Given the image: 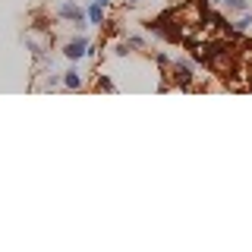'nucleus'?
Returning a JSON list of instances; mask_svg holds the SVG:
<instances>
[{"mask_svg": "<svg viewBox=\"0 0 252 252\" xmlns=\"http://www.w3.org/2000/svg\"><path fill=\"white\" fill-rule=\"evenodd\" d=\"M167 76H170V82L177 85V89H183V92L195 89V66H192V60H183V57L170 60Z\"/></svg>", "mask_w": 252, "mask_h": 252, "instance_id": "1", "label": "nucleus"}, {"mask_svg": "<svg viewBox=\"0 0 252 252\" xmlns=\"http://www.w3.org/2000/svg\"><path fill=\"white\" fill-rule=\"evenodd\" d=\"M57 19H63V22H73V26L82 32L85 26H89V19H85V10L79 3H73V0H63V3L57 6Z\"/></svg>", "mask_w": 252, "mask_h": 252, "instance_id": "2", "label": "nucleus"}, {"mask_svg": "<svg viewBox=\"0 0 252 252\" xmlns=\"http://www.w3.org/2000/svg\"><path fill=\"white\" fill-rule=\"evenodd\" d=\"M89 38H85V35H76V38H69V41L66 44H63V57H66V60H82V57H89Z\"/></svg>", "mask_w": 252, "mask_h": 252, "instance_id": "3", "label": "nucleus"}, {"mask_svg": "<svg viewBox=\"0 0 252 252\" xmlns=\"http://www.w3.org/2000/svg\"><path fill=\"white\" fill-rule=\"evenodd\" d=\"M85 19H89V26H104V22H107V6H101V3H94V0H92V3L89 6H85Z\"/></svg>", "mask_w": 252, "mask_h": 252, "instance_id": "4", "label": "nucleus"}, {"mask_svg": "<svg viewBox=\"0 0 252 252\" xmlns=\"http://www.w3.org/2000/svg\"><path fill=\"white\" fill-rule=\"evenodd\" d=\"M60 89H66V92H79L82 89V73H79L76 66H69L66 73H63V85Z\"/></svg>", "mask_w": 252, "mask_h": 252, "instance_id": "5", "label": "nucleus"}, {"mask_svg": "<svg viewBox=\"0 0 252 252\" xmlns=\"http://www.w3.org/2000/svg\"><path fill=\"white\" fill-rule=\"evenodd\" d=\"M233 29L240 32V35H246V32L252 29V10H243V13H240V19L233 22Z\"/></svg>", "mask_w": 252, "mask_h": 252, "instance_id": "6", "label": "nucleus"}, {"mask_svg": "<svg viewBox=\"0 0 252 252\" xmlns=\"http://www.w3.org/2000/svg\"><path fill=\"white\" fill-rule=\"evenodd\" d=\"M94 92H117L114 79H110V76H104V73H98V79H94Z\"/></svg>", "mask_w": 252, "mask_h": 252, "instance_id": "7", "label": "nucleus"}, {"mask_svg": "<svg viewBox=\"0 0 252 252\" xmlns=\"http://www.w3.org/2000/svg\"><path fill=\"white\" fill-rule=\"evenodd\" d=\"M224 6L227 13H243V10H249V0H224Z\"/></svg>", "mask_w": 252, "mask_h": 252, "instance_id": "8", "label": "nucleus"}, {"mask_svg": "<svg viewBox=\"0 0 252 252\" xmlns=\"http://www.w3.org/2000/svg\"><path fill=\"white\" fill-rule=\"evenodd\" d=\"M126 44H129L132 51H142V47H145V38L142 35H126Z\"/></svg>", "mask_w": 252, "mask_h": 252, "instance_id": "9", "label": "nucleus"}, {"mask_svg": "<svg viewBox=\"0 0 252 252\" xmlns=\"http://www.w3.org/2000/svg\"><path fill=\"white\" fill-rule=\"evenodd\" d=\"M129 51H132V47L126 44V38H123V41H117V44H114V57H126Z\"/></svg>", "mask_w": 252, "mask_h": 252, "instance_id": "10", "label": "nucleus"}, {"mask_svg": "<svg viewBox=\"0 0 252 252\" xmlns=\"http://www.w3.org/2000/svg\"><path fill=\"white\" fill-rule=\"evenodd\" d=\"M155 63H158L161 69H167V66H170V57H167V54H161V51H158V54H155Z\"/></svg>", "mask_w": 252, "mask_h": 252, "instance_id": "11", "label": "nucleus"}, {"mask_svg": "<svg viewBox=\"0 0 252 252\" xmlns=\"http://www.w3.org/2000/svg\"><path fill=\"white\" fill-rule=\"evenodd\" d=\"M94 3H101V6H110V3H114V0H94Z\"/></svg>", "mask_w": 252, "mask_h": 252, "instance_id": "12", "label": "nucleus"}, {"mask_svg": "<svg viewBox=\"0 0 252 252\" xmlns=\"http://www.w3.org/2000/svg\"><path fill=\"white\" fill-rule=\"evenodd\" d=\"M126 3H129V6H136V3H142V0H126Z\"/></svg>", "mask_w": 252, "mask_h": 252, "instance_id": "13", "label": "nucleus"}, {"mask_svg": "<svg viewBox=\"0 0 252 252\" xmlns=\"http://www.w3.org/2000/svg\"><path fill=\"white\" fill-rule=\"evenodd\" d=\"M211 3H224V0H211Z\"/></svg>", "mask_w": 252, "mask_h": 252, "instance_id": "14", "label": "nucleus"}]
</instances>
